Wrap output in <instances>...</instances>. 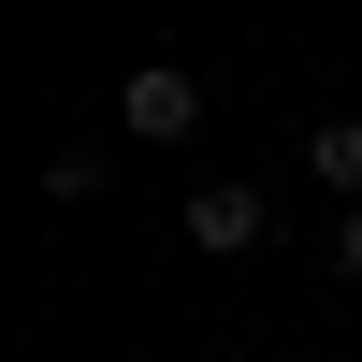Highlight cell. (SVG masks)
Here are the masks:
<instances>
[{"label": "cell", "instance_id": "cell-3", "mask_svg": "<svg viewBox=\"0 0 362 362\" xmlns=\"http://www.w3.org/2000/svg\"><path fill=\"white\" fill-rule=\"evenodd\" d=\"M305 174L334 203H362V116H319V131H305Z\"/></svg>", "mask_w": 362, "mask_h": 362}, {"label": "cell", "instance_id": "cell-2", "mask_svg": "<svg viewBox=\"0 0 362 362\" xmlns=\"http://www.w3.org/2000/svg\"><path fill=\"white\" fill-rule=\"evenodd\" d=\"M174 218H189V247H203V261H247L261 232H276V203H261V189H232V174H218V189H189Z\"/></svg>", "mask_w": 362, "mask_h": 362}, {"label": "cell", "instance_id": "cell-1", "mask_svg": "<svg viewBox=\"0 0 362 362\" xmlns=\"http://www.w3.org/2000/svg\"><path fill=\"white\" fill-rule=\"evenodd\" d=\"M116 131H131V145H189V131H203V73H189V58H131Z\"/></svg>", "mask_w": 362, "mask_h": 362}, {"label": "cell", "instance_id": "cell-4", "mask_svg": "<svg viewBox=\"0 0 362 362\" xmlns=\"http://www.w3.org/2000/svg\"><path fill=\"white\" fill-rule=\"evenodd\" d=\"M334 276H362V203H348V218H334Z\"/></svg>", "mask_w": 362, "mask_h": 362}]
</instances>
